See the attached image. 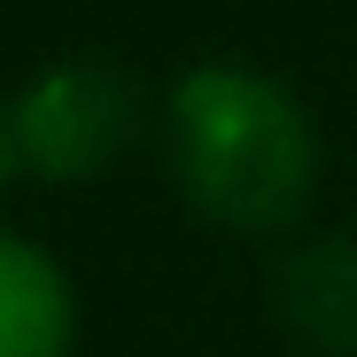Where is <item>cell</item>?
<instances>
[{"label": "cell", "mask_w": 357, "mask_h": 357, "mask_svg": "<svg viewBox=\"0 0 357 357\" xmlns=\"http://www.w3.org/2000/svg\"><path fill=\"white\" fill-rule=\"evenodd\" d=\"M0 357H70V287L16 233H0Z\"/></svg>", "instance_id": "cell-4"}, {"label": "cell", "mask_w": 357, "mask_h": 357, "mask_svg": "<svg viewBox=\"0 0 357 357\" xmlns=\"http://www.w3.org/2000/svg\"><path fill=\"white\" fill-rule=\"evenodd\" d=\"M132 116H140V93H132L125 70H109V63H63V70H47L16 101L8 140L47 178H93V171L116 163V148L132 140Z\"/></svg>", "instance_id": "cell-2"}, {"label": "cell", "mask_w": 357, "mask_h": 357, "mask_svg": "<svg viewBox=\"0 0 357 357\" xmlns=\"http://www.w3.org/2000/svg\"><path fill=\"white\" fill-rule=\"evenodd\" d=\"M171 155L187 195L225 225H280L303 210L319 140L272 78L241 63H210L171 93Z\"/></svg>", "instance_id": "cell-1"}, {"label": "cell", "mask_w": 357, "mask_h": 357, "mask_svg": "<svg viewBox=\"0 0 357 357\" xmlns=\"http://www.w3.org/2000/svg\"><path fill=\"white\" fill-rule=\"evenodd\" d=\"M8 163H16V140H8V125H0V178H8Z\"/></svg>", "instance_id": "cell-5"}, {"label": "cell", "mask_w": 357, "mask_h": 357, "mask_svg": "<svg viewBox=\"0 0 357 357\" xmlns=\"http://www.w3.org/2000/svg\"><path fill=\"white\" fill-rule=\"evenodd\" d=\"M280 319L295 342L326 357H357V233L295 249L280 272Z\"/></svg>", "instance_id": "cell-3"}]
</instances>
